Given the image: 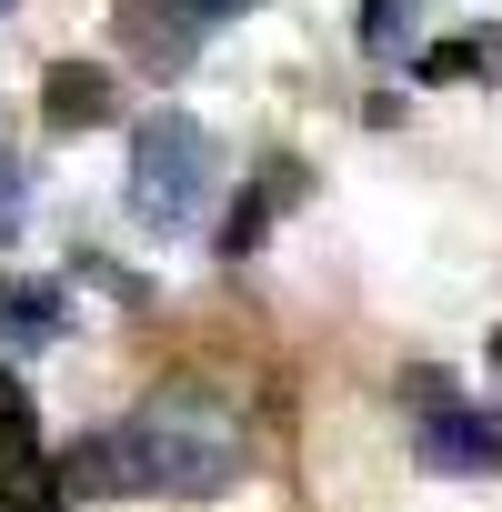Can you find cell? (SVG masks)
<instances>
[{
  "label": "cell",
  "mask_w": 502,
  "mask_h": 512,
  "mask_svg": "<svg viewBox=\"0 0 502 512\" xmlns=\"http://www.w3.org/2000/svg\"><path fill=\"white\" fill-rule=\"evenodd\" d=\"M51 472H61V492H171V502H211L241 472V422L211 412V402H141L121 432L71 442Z\"/></svg>",
  "instance_id": "6da1fadb"
},
{
  "label": "cell",
  "mask_w": 502,
  "mask_h": 512,
  "mask_svg": "<svg viewBox=\"0 0 502 512\" xmlns=\"http://www.w3.org/2000/svg\"><path fill=\"white\" fill-rule=\"evenodd\" d=\"M211 171H221V151H211V131L191 111H151L131 131V211L151 231H191L201 201H211Z\"/></svg>",
  "instance_id": "7a4b0ae2"
},
{
  "label": "cell",
  "mask_w": 502,
  "mask_h": 512,
  "mask_svg": "<svg viewBox=\"0 0 502 512\" xmlns=\"http://www.w3.org/2000/svg\"><path fill=\"white\" fill-rule=\"evenodd\" d=\"M422 422H412V452L432 462V472H502V422L492 412H472V402H452L442 382H422Z\"/></svg>",
  "instance_id": "3957f363"
},
{
  "label": "cell",
  "mask_w": 502,
  "mask_h": 512,
  "mask_svg": "<svg viewBox=\"0 0 502 512\" xmlns=\"http://www.w3.org/2000/svg\"><path fill=\"white\" fill-rule=\"evenodd\" d=\"M221 21L201 11V0H121V41L151 61V71H191V51L211 41Z\"/></svg>",
  "instance_id": "277c9868"
},
{
  "label": "cell",
  "mask_w": 502,
  "mask_h": 512,
  "mask_svg": "<svg viewBox=\"0 0 502 512\" xmlns=\"http://www.w3.org/2000/svg\"><path fill=\"white\" fill-rule=\"evenodd\" d=\"M41 121H51V131H101V121H111V81H101L91 61H51V81H41Z\"/></svg>",
  "instance_id": "5b68a950"
},
{
  "label": "cell",
  "mask_w": 502,
  "mask_h": 512,
  "mask_svg": "<svg viewBox=\"0 0 502 512\" xmlns=\"http://www.w3.org/2000/svg\"><path fill=\"white\" fill-rule=\"evenodd\" d=\"M61 332H71V302H61V282H0V342L41 352V342H61Z\"/></svg>",
  "instance_id": "8992f818"
},
{
  "label": "cell",
  "mask_w": 502,
  "mask_h": 512,
  "mask_svg": "<svg viewBox=\"0 0 502 512\" xmlns=\"http://www.w3.org/2000/svg\"><path fill=\"white\" fill-rule=\"evenodd\" d=\"M292 201H302V161H272V171H262V191H241V211L221 221V262H241V251L272 231V211H292Z\"/></svg>",
  "instance_id": "52a82bcc"
},
{
  "label": "cell",
  "mask_w": 502,
  "mask_h": 512,
  "mask_svg": "<svg viewBox=\"0 0 502 512\" xmlns=\"http://www.w3.org/2000/svg\"><path fill=\"white\" fill-rule=\"evenodd\" d=\"M0 512H61V472L31 442H0Z\"/></svg>",
  "instance_id": "ba28073f"
},
{
  "label": "cell",
  "mask_w": 502,
  "mask_h": 512,
  "mask_svg": "<svg viewBox=\"0 0 502 512\" xmlns=\"http://www.w3.org/2000/svg\"><path fill=\"white\" fill-rule=\"evenodd\" d=\"M412 21H422V0H362V51L372 61H402L412 51Z\"/></svg>",
  "instance_id": "9c48e42d"
},
{
  "label": "cell",
  "mask_w": 502,
  "mask_h": 512,
  "mask_svg": "<svg viewBox=\"0 0 502 512\" xmlns=\"http://www.w3.org/2000/svg\"><path fill=\"white\" fill-rule=\"evenodd\" d=\"M482 71H502L492 41H432L422 51V81H482Z\"/></svg>",
  "instance_id": "30bf717a"
},
{
  "label": "cell",
  "mask_w": 502,
  "mask_h": 512,
  "mask_svg": "<svg viewBox=\"0 0 502 512\" xmlns=\"http://www.w3.org/2000/svg\"><path fill=\"white\" fill-rule=\"evenodd\" d=\"M31 422H41V412H31V382L0 372V442H31Z\"/></svg>",
  "instance_id": "8fae6325"
},
{
  "label": "cell",
  "mask_w": 502,
  "mask_h": 512,
  "mask_svg": "<svg viewBox=\"0 0 502 512\" xmlns=\"http://www.w3.org/2000/svg\"><path fill=\"white\" fill-rule=\"evenodd\" d=\"M11 221H21V161L0 151V231H11Z\"/></svg>",
  "instance_id": "7c38bea8"
},
{
  "label": "cell",
  "mask_w": 502,
  "mask_h": 512,
  "mask_svg": "<svg viewBox=\"0 0 502 512\" xmlns=\"http://www.w3.org/2000/svg\"><path fill=\"white\" fill-rule=\"evenodd\" d=\"M201 11H211V21H231V11H251V0H201Z\"/></svg>",
  "instance_id": "4fadbf2b"
},
{
  "label": "cell",
  "mask_w": 502,
  "mask_h": 512,
  "mask_svg": "<svg viewBox=\"0 0 502 512\" xmlns=\"http://www.w3.org/2000/svg\"><path fill=\"white\" fill-rule=\"evenodd\" d=\"M492 372H502V332H492Z\"/></svg>",
  "instance_id": "5bb4252c"
},
{
  "label": "cell",
  "mask_w": 502,
  "mask_h": 512,
  "mask_svg": "<svg viewBox=\"0 0 502 512\" xmlns=\"http://www.w3.org/2000/svg\"><path fill=\"white\" fill-rule=\"evenodd\" d=\"M0 11H11V0H0Z\"/></svg>",
  "instance_id": "9a60e30c"
}]
</instances>
